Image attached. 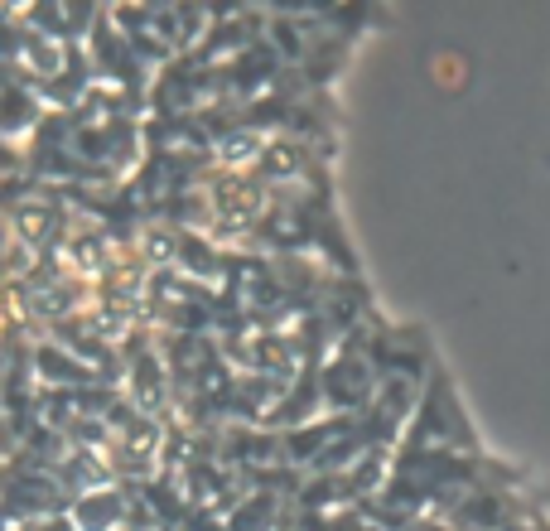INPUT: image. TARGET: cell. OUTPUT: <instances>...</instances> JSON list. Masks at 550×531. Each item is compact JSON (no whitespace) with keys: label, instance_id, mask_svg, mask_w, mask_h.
Wrapping results in <instances>:
<instances>
[{"label":"cell","instance_id":"6da1fadb","mask_svg":"<svg viewBox=\"0 0 550 531\" xmlns=\"http://www.w3.org/2000/svg\"><path fill=\"white\" fill-rule=\"evenodd\" d=\"M213 208H218L222 218H232V223H251L266 208V198H261V189L251 184L247 174H222L218 184H213Z\"/></svg>","mask_w":550,"mask_h":531}]
</instances>
